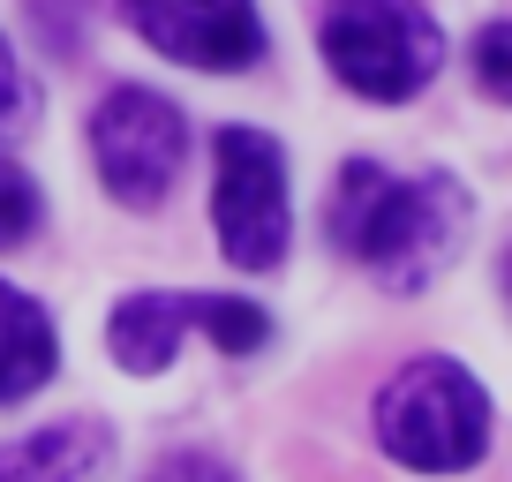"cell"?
Instances as JSON below:
<instances>
[{"mask_svg": "<svg viewBox=\"0 0 512 482\" xmlns=\"http://www.w3.org/2000/svg\"><path fill=\"white\" fill-rule=\"evenodd\" d=\"M324 226L377 287L422 294L467 241V189L452 174H392L377 159H347Z\"/></svg>", "mask_w": 512, "mask_h": 482, "instance_id": "obj_1", "label": "cell"}, {"mask_svg": "<svg viewBox=\"0 0 512 482\" xmlns=\"http://www.w3.org/2000/svg\"><path fill=\"white\" fill-rule=\"evenodd\" d=\"M377 445L415 475H467L490 452V392L452 354H415L377 392Z\"/></svg>", "mask_w": 512, "mask_h": 482, "instance_id": "obj_2", "label": "cell"}, {"mask_svg": "<svg viewBox=\"0 0 512 482\" xmlns=\"http://www.w3.org/2000/svg\"><path fill=\"white\" fill-rule=\"evenodd\" d=\"M113 460V430L91 415L46 422L31 437H0V482H98Z\"/></svg>", "mask_w": 512, "mask_h": 482, "instance_id": "obj_8", "label": "cell"}, {"mask_svg": "<svg viewBox=\"0 0 512 482\" xmlns=\"http://www.w3.org/2000/svg\"><path fill=\"white\" fill-rule=\"evenodd\" d=\"M91 159H98V181H106L113 204L151 211V204H166V189L181 181L189 121H181L174 98L144 91V83H121V91H106L98 113H91Z\"/></svg>", "mask_w": 512, "mask_h": 482, "instance_id": "obj_5", "label": "cell"}, {"mask_svg": "<svg viewBox=\"0 0 512 482\" xmlns=\"http://www.w3.org/2000/svg\"><path fill=\"white\" fill-rule=\"evenodd\" d=\"M38 219H46V204H38V181L23 174L16 159H0V249H23V241L38 234Z\"/></svg>", "mask_w": 512, "mask_h": 482, "instance_id": "obj_10", "label": "cell"}, {"mask_svg": "<svg viewBox=\"0 0 512 482\" xmlns=\"http://www.w3.org/2000/svg\"><path fill=\"white\" fill-rule=\"evenodd\" d=\"M121 23L151 53H166L181 68H211V76H234V68L264 61L256 0H121Z\"/></svg>", "mask_w": 512, "mask_h": 482, "instance_id": "obj_7", "label": "cell"}, {"mask_svg": "<svg viewBox=\"0 0 512 482\" xmlns=\"http://www.w3.org/2000/svg\"><path fill=\"white\" fill-rule=\"evenodd\" d=\"M53 370H61L53 317L31 302V294H16L8 279H0V407H16V400H31V392H46Z\"/></svg>", "mask_w": 512, "mask_h": 482, "instance_id": "obj_9", "label": "cell"}, {"mask_svg": "<svg viewBox=\"0 0 512 482\" xmlns=\"http://www.w3.org/2000/svg\"><path fill=\"white\" fill-rule=\"evenodd\" d=\"M317 46L354 98L400 106L445 68V31L422 0H324Z\"/></svg>", "mask_w": 512, "mask_h": 482, "instance_id": "obj_3", "label": "cell"}, {"mask_svg": "<svg viewBox=\"0 0 512 482\" xmlns=\"http://www.w3.org/2000/svg\"><path fill=\"white\" fill-rule=\"evenodd\" d=\"M38 129V83L31 68L16 61V46L0 38V144H16V136Z\"/></svg>", "mask_w": 512, "mask_h": 482, "instance_id": "obj_11", "label": "cell"}, {"mask_svg": "<svg viewBox=\"0 0 512 482\" xmlns=\"http://www.w3.org/2000/svg\"><path fill=\"white\" fill-rule=\"evenodd\" d=\"M475 83L512 106V23H482L475 31Z\"/></svg>", "mask_w": 512, "mask_h": 482, "instance_id": "obj_12", "label": "cell"}, {"mask_svg": "<svg viewBox=\"0 0 512 482\" xmlns=\"http://www.w3.org/2000/svg\"><path fill=\"white\" fill-rule=\"evenodd\" d=\"M144 482H234V475H226L211 452H174V460H159Z\"/></svg>", "mask_w": 512, "mask_h": 482, "instance_id": "obj_13", "label": "cell"}, {"mask_svg": "<svg viewBox=\"0 0 512 482\" xmlns=\"http://www.w3.org/2000/svg\"><path fill=\"white\" fill-rule=\"evenodd\" d=\"M211 226L234 272H272L287 257L294 211H287V159L264 129H219L211 136Z\"/></svg>", "mask_w": 512, "mask_h": 482, "instance_id": "obj_4", "label": "cell"}, {"mask_svg": "<svg viewBox=\"0 0 512 482\" xmlns=\"http://www.w3.org/2000/svg\"><path fill=\"white\" fill-rule=\"evenodd\" d=\"M181 332H211L219 354H256L272 339V317L234 294H128L106 317V347L128 377H159L174 362Z\"/></svg>", "mask_w": 512, "mask_h": 482, "instance_id": "obj_6", "label": "cell"}]
</instances>
